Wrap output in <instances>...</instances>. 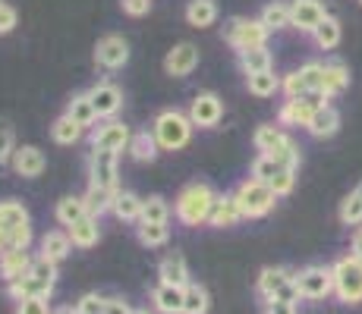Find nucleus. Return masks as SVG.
I'll return each mask as SVG.
<instances>
[{
    "instance_id": "obj_57",
    "label": "nucleus",
    "mask_w": 362,
    "mask_h": 314,
    "mask_svg": "<svg viewBox=\"0 0 362 314\" xmlns=\"http://www.w3.org/2000/svg\"><path fill=\"white\" fill-rule=\"evenodd\" d=\"M4 251H10V233L0 229V255H4Z\"/></svg>"
},
{
    "instance_id": "obj_59",
    "label": "nucleus",
    "mask_w": 362,
    "mask_h": 314,
    "mask_svg": "<svg viewBox=\"0 0 362 314\" xmlns=\"http://www.w3.org/2000/svg\"><path fill=\"white\" fill-rule=\"evenodd\" d=\"M136 314H148V311H136Z\"/></svg>"
},
{
    "instance_id": "obj_54",
    "label": "nucleus",
    "mask_w": 362,
    "mask_h": 314,
    "mask_svg": "<svg viewBox=\"0 0 362 314\" xmlns=\"http://www.w3.org/2000/svg\"><path fill=\"white\" fill-rule=\"evenodd\" d=\"M104 314H136L129 308V302H123L120 296H114V298H107V308H104Z\"/></svg>"
},
{
    "instance_id": "obj_30",
    "label": "nucleus",
    "mask_w": 362,
    "mask_h": 314,
    "mask_svg": "<svg viewBox=\"0 0 362 314\" xmlns=\"http://www.w3.org/2000/svg\"><path fill=\"white\" fill-rule=\"evenodd\" d=\"M142 205H145V198H139L136 192H117V198H114V217L117 220H123V223H139L142 220Z\"/></svg>"
},
{
    "instance_id": "obj_2",
    "label": "nucleus",
    "mask_w": 362,
    "mask_h": 314,
    "mask_svg": "<svg viewBox=\"0 0 362 314\" xmlns=\"http://www.w3.org/2000/svg\"><path fill=\"white\" fill-rule=\"evenodd\" d=\"M54 283H57V264L38 255L29 274L19 277V280H13V283H6V296H10L13 302H23V298H32V296L51 298Z\"/></svg>"
},
{
    "instance_id": "obj_55",
    "label": "nucleus",
    "mask_w": 362,
    "mask_h": 314,
    "mask_svg": "<svg viewBox=\"0 0 362 314\" xmlns=\"http://www.w3.org/2000/svg\"><path fill=\"white\" fill-rule=\"evenodd\" d=\"M264 314H296L293 302H264Z\"/></svg>"
},
{
    "instance_id": "obj_56",
    "label": "nucleus",
    "mask_w": 362,
    "mask_h": 314,
    "mask_svg": "<svg viewBox=\"0 0 362 314\" xmlns=\"http://www.w3.org/2000/svg\"><path fill=\"white\" fill-rule=\"evenodd\" d=\"M350 255H356V258H362V227L353 233V246H350Z\"/></svg>"
},
{
    "instance_id": "obj_48",
    "label": "nucleus",
    "mask_w": 362,
    "mask_h": 314,
    "mask_svg": "<svg viewBox=\"0 0 362 314\" xmlns=\"http://www.w3.org/2000/svg\"><path fill=\"white\" fill-rule=\"evenodd\" d=\"M281 167H284V164H277V160L271 157V155H259V157L252 160V176H255V179H262V183H268V179L274 176V173L281 170Z\"/></svg>"
},
{
    "instance_id": "obj_34",
    "label": "nucleus",
    "mask_w": 362,
    "mask_h": 314,
    "mask_svg": "<svg viewBox=\"0 0 362 314\" xmlns=\"http://www.w3.org/2000/svg\"><path fill=\"white\" fill-rule=\"evenodd\" d=\"M246 88H249V95H255V97H274L277 92H281V76H277L274 69L246 76Z\"/></svg>"
},
{
    "instance_id": "obj_21",
    "label": "nucleus",
    "mask_w": 362,
    "mask_h": 314,
    "mask_svg": "<svg viewBox=\"0 0 362 314\" xmlns=\"http://www.w3.org/2000/svg\"><path fill=\"white\" fill-rule=\"evenodd\" d=\"M290 280H293V270H287V267H264L259 274V283H255V292H259L262 302H271V298H274Z\"/></svg>"
},
{
    "instance_id": "obj_31",
    "label": "nucleus",
    "mask_w": 362,
    "mask_h": 314,
    "mask_svg": "<svg viewBox=\"0 0 362 314\" xmlns=\"http://www.w3.org/2000/svg\"><path fill=\"white\" fill-rule=\"evenodd\" d=\"M218 19V4L214 0H189L186 4V23L192 29H208Z\"/></svg>"
},
{
    "instance_id": "obj_10",
    "label": "nucleus",
    "mask_w": 362,
    "mask_h": 314,
    "mask_svg": "<svg viewBox=\"0 0 362 314\" xmlns=\"http://www.w3.org/2000/svg\"><path fill=\"white\" fill-rule=\"evenodd\" d=\"M117 151H101V148H92L88 155V183L92 186H101V188H117Z\"/></svg>"
},
{
    "instance_id": "obj_61",
    "label": "nucleus",
    "mask_w": 362,
    "mask_h": 314,
    "mask_svg": "<svg viewBox=\"0 0 362 314\" xmlns=\"http://www.w3.org/2000/svg\"><path fill=\"white\" fill-rule=\"evenodd\" d=\"M359 4H362V0H359Z\"/></svg>"
},
{
    "instance_id": "obj_41",
    "label": "nucleus",
    "mask_w": 362,
    "mask_h": 314,
    "mask_svg": "<svg viewBox=\"0 0 362 314\" xmlns=\"http://www.w3.org/2000/svg\"><path fill=\"white\" fill-rule=\"evenodd\" d=\"M211 308V298L208 289L202 283H189L186 286V302H183V314H208Z\"/></svg>"
},
{
    "instance_id": "obj_60",
    "label": "nucleus",
    "mask_w": 362,
    "mask_h": 314,
    "mask_svg": "<svg viewBox=\"0 0 362 314\" xmlns=\"http://www.w3.org/2000/svg\"><path fill=\"white\" fill-rule=\"evenodd\" d=\"M0 4H4V0H0Z\"/></svg>"
},
{
    "instance_id": "obj_25",
    "label": "nucleus",
    "mask_w": 362,
    "mask_h": 314,
    "mask_svg": "<svg viewBox=\"0 0 362 314\" xmlns=\"http://www.w3.org/2000/svg\"><path fill=\"white\" fill-rule=\"evenodd\" d=\"M66 116L73 123H79L82 129H92L95 123H98V110H95V104H92V95H73L69 97V104H66Z\"/></svg>"
},
{
    "instance_id": "obj_13",
    "label": "nucleus",
    "mask_w": 362,
    "mask_h": 314,
    "mask_svg": "<svg viewBox=\"0 0 362 314\" xmlns=\"http://www.w3.org/2000/svg\"><path fill=\"white\" fill-rule=\"evenodd\" d=\"M196 66H199V47L192 44V41H180V44L173 47V51H167V57H164V73L173 76V79L189 76Z\"/></svg>"
},
{
    "instance_id": "obj_3",
    "label": "nucleus",
    "mask_w": 362,
    "mask_h": 314,
    "mask_svg": "<svg viewBox=\"0 0 362 314\" xmlns=\"http://www.w3.org/2000/svg\"><path fill=\"white\" fill-rule=\"evenodd\" d=\"M192 129H196V126H192L189 114H180V110H161V114L155 116V123H151V132H155L161 151L186 148L192 138Z\"/></svg>"
},
{
    "instance_id": "obj_5",
    "label": "nucleus",
    "mask_w": 362,
    "mask_h": 314,
    "mask_svg": "<svg viewBox=\"0 0 362 314\" xmlns=\"http://www.w3.org/2000/svg\"><path fill=\"white\" fill-rule=\"evenodd\" d=\"M334 296L344 305L362 302V258L346 255L334 264Z\"/></svg>"
},
{
    "instance_id": "obj_9",
    "label": "nucleus",
    "mask_w": 362,
    "mask_h": 314,
    "mask_svg": "<svg viewBox=\"0 0 362 314\" xmlns=\"http://www.w3.org/2000/svg\"><path fill=\"white\" fill-rule=\"evenodd\" d=\"M95 63L107 73H117L129 63V41L123 35H104V38L95 44Z\"/></svg>"
},
{
    "instance_id": "obj_35",
    "label": "nucleus",
    "mask_w": 362,
    "mask_h": 314,
    "mask_svg": "<svg viewBox=\"0 0 362 314\" xmlns=\"http://www.w3.org/2000/svg\"><path fill=\"white\" fill-rule=\"evenodd\" d=\"M284 138H287V132H284L281 123H277V126L264 123V126H259V129L252 132V145H255V151H259V155H271V151H274Z\"/></svg>"
},
{
    "instance_id": "obj_23",
    "label": "nucleus",
    "mask_w": 362,
    "mask_h": 314,
    "mask_svg": "<svg viewBox=\"0 0 362 314\" xmlns=\"http://www.w3.org/2000/svg\"><path fill=\"white\" fill-rule=\"evenodd\" d=\"M346 88H350V69H346V63L328 60V63H325V85H322V95L331 101V97L344 95Z\"/></svg>"
},
{
    "instance_id": "obj_11",
    "label": "nucleus",
    "mask_w": 362,
    "mask_h": 314,
    "mask_svg": "<svg viewBox=\"0 0 362 314\" xmlns=\"http://www.w3.org/2000/svg\"><path fill=\"white\" fill-rule=\"evenodd\" d=\"M224 116V101H221L214 92H199L189 104V120L199 129H214Z\"/></svg>"
},
{
    "instance_id": "obj_29",
    "label": "nucleus",
    "mask_w": 362,
    "mask_h": 314,
    "mask_svg": "<svg viewBox=\"0 0 362 314\" xmlns=\"http://www.w3.org/2000/svg\"><path fill=\"white\" fill-rule=\"evenodd\" d=\"M66 233H69V239H73L76 248H92V246H98V239H101L98 217H92V214H88V217H82L79 223H73Z\"/></svg>"
},
{
    "instance_id": "obj_51",
    "label": "nucleus",
    "mask_w": 362,
    "mask_h": 314,
    "mask_svg": "<svg viewBox=\"0 0 362 314\" xmlns=\"http://www.w3.org/2000/svg\"><path fill=\"white\" fill-rule=\"evenodd\" d=\"M29 246H32V227L29 223L10 229V248H29Z\"/></svg>"
},
{
    "instance_id": "obj_37",
    "label": "nucleus",
    "mask_w": 362,
    "mask_h": 314,
    "mask_svg": "<svg viewBox=\"0 0 362 314\" xmlns=\"http://www.w3.org/2000/svg\"><path fill=\"white\" fill-rule=\"evenodd\" d=\"M340 223L344 227H362V183L340 201Z\"/></svg>"
},
{
    "instance_id": "obj_32",
    "label": "nucleus",
    "mask_w": 362,
    "mask_h": 314,
    "mask_svg": "<svg viewBox=\"0 0 362 314\" xmlns=\"http://www.w3.org/2000/svg\"><path fill=\"white\" fill-rule=\"evenodd\" d=\"M117 192H120V188H101V186L88 183V192L82 195V198H86V205H88V214H92V217H101V214L114 211Z\"/></svg>"
},
{
    "instance_id": "obj_46",
    "label": "nucleus",
    "mask_w": 362,
    "mask_h": 314,
    "mask_svg": "<svg viewBox=\"0 0 362 314\" xmlns=\"http://www.w3.org/2000/svg\"><path fill=\"white\" fill-rule=\"evenodd\" d=\"M281 92L287 97H305V95H309V85H305V79H303V73H299V69H293V73L284 76V79H281Z\"/></svg>"
},
{
    "instance_id": "obj_45",
    "label": "nucleus",
    "mask_w": 362,
    "mask_h": 314,
    "mask_svg": "<svg viewBox=\"0 0 362 314\" xmlns=\"http://www.w3.org/2000/svg\"><path fill=\"white\" fill-rule=\"evenodd\" d=\"M299 73H303L309 92H322V85H325V63L309 60V63H303V66H299Z\"/></svg>"
},
{
    "instance_id": "obj_16",
    "label": "nucleus",
    "mask_w": 362,
    "mask_h": 314,
    "mask_svg": "<svg viewBox=\"0 0 362 314\" xmlns=\"http://www.w3.org/2000/svg\"><path fill=\"white\" fill-rule=\"evenodd\" d=\"M240 220H246V214H243L236 192H230V195H218V201H214L208 223H211V227H218V229H230V227H236Z\"/></svg>"
},
{
    "instance_id": "obj_28",
    "label": "nucleus",
    "mask_w": 362,
    "mask_h": 314,
    "mask_svg": "<svg viewBox=\"0 0 362 314\" xmlns=\"http://www.w3.org/2000/svg\"><path fill=\"white\" fill-rule=\"evenodd\" d=\"M158 151H161V145H158L155 132L142 129V132H132V142H129V157L139 160V164H151V160H158Z\"/></svg>"
},
{
    "instance_id": "obj_18",
    "label": "nucleus",
    "mask_w": 362,
    "mask_h": 314,
    "mask_svg": "<svg viewBox=\"0 0 362 314\" xmlns=\"http://www.w3.org/2000/svg\"><path fill=\"white\" fill-rule=\"evenodd\" d=\"M183 302H186V289L183 286H170V283H158L151 289V305L161 314H183Z\"/></svg>"
},
{
    "instance_id": "obj_6",
    "label": "nucleus",
    "mask_w": 362,
    "mask_h": 314,
    "mask_svg": "<svg viewBox=\"0 0 362 314\" xmlns=\"http://www.w3.org/2000/svg\"><path fill=\"white\" fill-rule=\"evenodd\" d=\"M236 198H240V207H243V214H246V220H259V217H264V214H271L277 195L271 192L268 183L249 176V179L240 183V188H236Z\"/></svg>"
},
{
    "instance_id": "obj_12",
    "label": "nucleus",
    "mask_w": 362,
    "mask_h": 314,
    "mask_svg": "<svg viewBox=\"0 0 362 314\" xmlns=\"http://www.w3.org/2000/svg\"><path fill=\"white\" fill-rule=\"evenodd\" d=\"M290 13H293V29H299L303 35H312L331 16L322 0H290Z\"/></svg>"
},
{
    "instance_id": "obj_39",
    "label": "nucleus",
    "mask_w": 362,
    "mask_h": 314,
    "mask_svg": "<svg viewBox=\"0 0 362 314\" xmlns=\"http://www.w3.org/2000/svg\"><path fill=\"white\" fill-rule=\"evenodd\" d=\"M136 236H139V242H142V246L161 248L164 242L170 239V227H167V223H145V220H139Z\"/></svg>"
},
{
    "instance_id": "obj_20",
    "label": "nucleus",
    "mask_w": 362,
    "mask_h": 314,
    "mask_svg": "<svg viewBox=\"0 0 362 314\" xmlns=\"http://www.w3.org/2000/svg\"><path fill=\"white\" fill-rule=\"evenodd\" d=\"M312 114H315V104L309 101V97H287L281 107V114H277V123L281 126H309Z\"/></svg>"
},
{
    "instance_id": "obj_47",
    "label": "nucleus",
    "mask_w": 362,
    "mask_h": 314,
    "mask_svg": "<svg viewBox=\"0 0 362 314\" xmlns=\"http://www.w3.org/2000/svg\"><path fill=\"white\" fill-rule=\"evenodd\" d=\"M13 151H16V135H13V126L6 120H0V167L10 164Z\"/></svg>"
},
{
    "instance_id": "obj_15",
    "label": "nucleus",
    "mask_w": 362,
    "mask_h": 314,
    "mask_svg": "<svg viewBox=\"0 0 362 314\" xmlns=\"http://www.w3.org/2000/svg\"><path fill=\"white\" fill-rule=\"evenodd\" d=\"M45 164H47L45 155H41V148H35V145H23V148H16L13 151V160H10L13 173L23 176V179L41 176V173H45Z\"/></svg>"
},
{
    "instance_id": "obj_58",
    "label": "nucleus",
    "mask_w": 362,
    "mask_h": 314,
    "mask_svg": "<svg viewBox=\"0 0 362 314\" xmlns=\"http://www.w3.org/2000/svg\"><path fill=\"white\" fill-rule=\"evenodd\" d=\"M54 314H79V311H76V305H64V308H57Z\"/></svg>"
},
{
    "instance_id": "obj_7",
    "label": "nucleus",
    "mask_w": 362,
    "mask_h": 314,
    "mask_svg": "<svg viewBox=\"0 0 362 314\" xmlns=\"http://www.w3.org/2000/svg\"><path fill=\"white\" fill-rule=\"evenodd\" d=\"M296 286L299 296L309 302H322L334 292V267H322V264H309V267L296 270Z\"/></svg>"
},
{
    "instance_id": "obj_17",
    "label": "nucleus",
    "mask_w": 362,
    "mask_h": 314,
    "mask_svg": "<svg viewBox=\"0 0 362 314\" xmlns=\"http://www.w3.org/2000/svg\"><path fill=\"white\" fill-rule=\"evenodd\" d=\"M32 264H35V258L29 255V248H10L0 255V277H4V283H13L29 274Z\"/></svg>"
},
{
    "instance_id": "obj_52",
    "label": "nucleus",
    "mask_w": 362,
    "mask_h": 314,
    "mask_svg": "<svg viewBox=\"0 0 362 314\" xmlns=\"http://www.w3.org/2000/svg\"><path fill=\"white\" fill-rule=\"evenodd\" d=\"M16 10H13L10 4H0V35H10L16 29Z\"/></svg>"
},
{
    "instance_id": "obj_49",
    "label": "nucleus",
    "mask_w": 362,
    "mask_h": 314,
    "mask_svg": "<svg viewBox=\"0 0 362 314\" xmlns=\"http://www.w3.org/2000/svg\"><path fill=\"white\" fill-rule=\"evenodd\" d=\"M104 308H107V298L98 296V292H86V296L76 302V311L79 314H104Z\"/></svg>"
},
{
    "instance_id": "obj_40",
    "label": "nucleus",
    "mask_w": 362,
    "mask_h": 314,
    "mask_svg": "<svg viewBox=\"0 0 362 314\" xmlns=\"http://www.w3.org/2000/svg\"><path fill=\"white\" fill-rule=\"evenodd\" d=\"M82 132H86V129H82L79 123L69 120L66 114L57 116V120H54V126H51V138H54L57 145H76V142L82 138Z\"/></svg>"
},
{
    "instance_id": "obj_8",
    "label": "nucleus",
    "mask_w": 362,
    "mask_h": 314,
    "mask_svg": "<svg viewBox=\"0 0 362 314\" xmlns=\"http://www.w3.org/2000/svg\"><path fill=\"white\" fill-rule=\"evenodd\" d=\"M129 142H132V129L123 120H104L92 129V148H101V151H129Z\"/></svg>"
},
{
    "instance_id": "obj_22",
    "label": "nucleus",
    "mask_w": 362,
    "mask_h": 314,
    "mask_svg": "<svg viewBox=\"0 0 362 314\" xmlns=\"http://www.w3.org/2000/svg\"><path fill=\"white\" fill-rule=\"evenodd\" d=\"M158 277H161V283H170V286H189V264H186V258L180 255V251H173V255H167L161 264H158Z\"/></svg>"
},
{
    "instance_id": "obj_42",
    "label": "nucleus",
    "mask_w": 362,
    "mask_h": 314,
    "mask_svg": "<svg viewBox=\"0 0 362 314\" xmlns=\"http://www.w3.org/2000/svg\"><path fill=\"white\" fill-rule=\"evenodd\" d=\"M142 220L145 223H170V205H167L161 195H151L142 205Z\"/></svg>"
},
{
    "instance_id": "obj_36",
    "label": "nucleus",
    "mask_w": 362,
    "mask_h": 314,
    "mask_svg": "<svg viewBox=\"0 0 362 314\" xmlns=\"http://www.w3.org/2000/svg\"><path fill=\"white\" fill-rule=\"evenodd\" d=\"M29 223V211H25L23 201L16 198H4L0 201V229H16V227H25Z\"/></svg>"
},
{
    "instance_id": "obj_24",
    "label": "nucleus",
    "mask_w": 362,
    "mask_h": 314,
    "mask_svg": "<svg viewBox=\"0 0 362 314\" xmlns=\"http://www.w3.org/2000/svg\"><path fill=\"white\" fill-rule=\"evenodd\" d=\"M54 217H57L60 227H73V223H79L82 217H88V205L82 195H66V198L57 201V207H54Z\"/></svg>"
},
{
    "instance_id": "obj_4",
    "label": "nucleus",
    "mask_w": 362,
    "mask_h": 314,
    "mask_svg": "<svg viewBox=\"0 0 362 314\" xmlns=\"http://www.w3.org/2000/svg\"><path fill=\"white\" fill-rule=\"evenodd\" d=\"M221 35H224V41L233 47L236 54L240 51H249V47H264L268 44V29H264L262 19H246V16H233L224 23V29H221Z\"/></svg>"
},
{
    "instance_id": "obj_50",
    "label": "nucleus",
    "mask_w": 362,
    "mask_h": 314,
    "mask_svg": "<svg viewBox=\"0 0 362 314\" xmlns=\"http://www.w3.org/2000/svg\"><path fill=\"white\" fill-rule=\"evenodd\" d=\"M16 314H54V311H51V302H47L45 296H32V298L16 302Z\"/></svg>"
},
{
    "instance_id": "obj_14",
    "label": "nucleus",
    "mask_w": 362,
    "mask_h": 314,
    "mask_svg": "<svg viewBox=\"0 0 362 314\" xmlns=\"http://www.w3.org/2000/svg\"><path fill=\"white\" fill-rule=\"evenodd\" d=\"M88 95H92V104H95V110H98V120H114V116L120 114L123 92L114 85V82H98Z\"/></svg>"
},
{
    "instance_id": "obj_1",
    "label": "nucleus",
    "mask_w": 362,
    "mask_h": 314,
    "mask_svg": "<svg viewBox=\"0 0 362 314\" xmlns=\"http://www.w3.org/2000/svg\"><path fill=\"white\" fill-rule=\"evenodd\" d=\"M214 201H218V192L208 183H189L177 195L173 214H177V220L183 227H202V223H208V217H211Z\"/></svg>"
},
{
    "instance_id": "obj_33",
    "label": "nucleus",
    "mask_w": 362,
    "mask_h": 314,
    "mask_svg": "<svg viewBox=\"0 0 362 314\" xmlns=\"http://www.w3.org/2000/svg\"><path fill=\"white\" fill-rule=\"evenodd\" d=\"M240 69L246 76L264 73V69H274V57H271L268 44L264 47H249V51H240Z\"/></svg>"
},
{
    "instance_id": "obj_19",
    "label": "nucleus",
    "mask_w": 362,
    "mask_h": 314,
    "mask_svg": "<svg viewBox=\"0 0 362 314\" xmlns=\"http://www.w3.org/2000/svg\"><path fill=\"white\" fill-rule=\"evenodd\" d=\"M337 129H340V114H337V107H331V104L315 107L309 126H305V132H309L312 138H334Z\"/></svg>"
},
{
    "instance_id": "obj_43",
    "label": "nucleus",
    "mask_w": 362,
    "mask_h": 314,
    "mask_svg": "<svg viewBox=\"0 0 362 314\" xmlns=\"http://www.w3.org/2000/svg\"><path fill=\"white\" fill-rule=\"evenodd\" d=\"M271 157L277 160V164H284V167H290V170H299V164H303V155H299V145L293 142V138H284L281 145H277L274 151H271Z\"/></svg>"
},
{
    "instance_id": "obj_44",
    "label": "nucleus",
    "mask_w": 362,
    "mask_h": 314,
    "mask_svg": "<svg viewBox=\"0 0 362 314\" xmlns=\"http://www.w3.org/2000/svg\"><path fill=\"white\" fill-rule=\"evenodd\" d=\"M271 192L277 195V198H284V195H290L296 188V170H290V167H281V170L274 173V176L268 179Z\"/></svg>"
},
{
    "instance_id": "obj_53",
    "label": "nucleus",
    "mask_w": 362,
    "mask_h": 314,
    "mask_svg": "<svg viewBox=\"0 0 362 314\" xmlns=\"http://www.w3.org/2000/svg\"><path fill=\"white\" fill-rule=\"evenodd\" d=\"M151 10V0H123V13L127 16H145Z\"/></svg>"
},
{
    "instance_id": "obj_27",
    "label": "nucleus",
    "mask_w": 362,
    "mask_h": 314,
    "mask_svg": "<svg viewBox=\"0 0 362 314\" xmlns=\"http://www.w3.org/2000/svg\"><path fill=\"white\" fill-rule=\"evenodd\" d=\"M69 251H73V239H69V233H64V229H51V233H45V239H41V258L60 264Z\"/></svg>"
},
{
    "instance_id": "obj_38",
    "label": "nucleus",
    "mask_w": 362,
    "mask_h": 314,
    "mask_svg": "<svg viewBox=\"0 0 362 314\" xmlns=\"http://www.w3.org/2000/svg\"><path fill=\"white\" fill-rule=\"evenodd\" d=\"M340 38H344V29H340V19H334V16H328L315 32H312V41H315L322 51H334V47L340 44Z\"/></svg>"
},
{
    "instance_id": "obj_26",
    "label": "nucleus",
    "mask_w": 362,
    "mask_h": 314,
    "mask_svg": "<svg viewBox=\"0 0 362 314\" xmlns=\"http://www.w3.org/2000/svg\"><path fill=\"white\" fill-rule=\"evenodd\" d=\"M262 23L268 32H284V29H293V13H290L287 0H271L268 6L262 10Z\"/></svg>"
}]
</instances>
